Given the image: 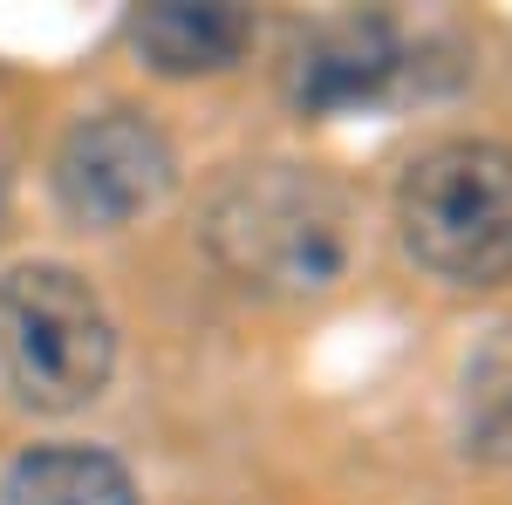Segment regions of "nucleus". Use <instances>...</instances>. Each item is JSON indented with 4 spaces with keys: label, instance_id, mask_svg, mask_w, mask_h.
<instances>
[{
    "label": "nucleus",
    "instance_id": "1a4fd4ad",
    "mask_svg": "<svg viewBox=\"0 0 512 505\" xmlns=\"http://www.w3.org/2000/svg\"><path fill=\"white\" fill-rule=\"evenodd\" d=\"M0 212H7V171H0Z\"/></svg>",
    "mask_w": 512,
    "mask_h": 505
},
{
    "label": "nucleus",
    "instance_id": "f257e3e1",
    "mask_svg": "<svg viewBox=\"0 0 512 505\" xmlns=\"http://www.w3.org/2000/svg\"><path fill=\"white\" fill-rule=\"evenodd\" d=\"M205 246L274 294H315L349 267V205L301 164H246L205 212Z\"/></svg>",
    "mask_w": 512,
    "mask_h": 505
},
{
    "label": "nucleus",
    "instance_id": "6e6552de",
    "mask_svg": "<svg viewBox=\"0 0 512 505\" xmlns=\"http://www.w3.org/2000/svg\"><path fill=\"white\" fill-rule=\"evenodd\" d=\"M465 451L512 465V328H499L465 369Z\"/></svg>",
    "mask_w": 512,
    "mask_h": 505
},
{
    "label": "nucleus",
    "instance_id": "20e7f679",
    "mask_svg": "<svg viewBox=\"0 0 512 505\" xmlns=\"http://www.w3.org/2000/svg\"><path fill=\"white\" fill-rule=\"evenodd\" d=\"M171 144L151 117L137 110H96L82 117L62 151H55V198L76 212L82 226H123L151 212L171 192Z\"/></svg>",
    "mask_w": 512,
    "mask_h": 505
},
{
    "label": "nucleus",
    "instance_id": "423d86ee",
    "mask_svg": "<svg viewBox=\"0 0 512 505\" xmlns=\"http://www.w3.org/2000/svg\"><path fill=\"white\" fill-rule=\"evenodd\" d=\"M130 41L158 76H219L253 48V14L233 0H158L130 21Z\"/></svg>",
    "mask_w": 512,
    "mask_h": 505
},
{
    "label": "nucleus",
    "instance_id": "f03ea898",
    "mask_svg": "<svg viewBox=\"0 0 512 505\" xmlns=\"http://www.w3.org/2000/svg\"><path fill=\"white\" fill-rule=\"evenodd\" d=\"M410 260L444 287L512 280V151L485 137L431 144L396 185Z\"/></svg>",
    "mask_w": 512,
    "mask_h": 505
},
{
    "label": "nucleus",
    "instance_id": "7ed1b4c3",
    "mask_svg": "<svg viewBox=\"0 0 512 505\" xmlns=\"http://www.w3.org/2000/svg\"><path fill=\"white\" fill-rule=\"evenodd\" d=\"M117 328L76 267H14L0 280V376L35 410H82L110 383Z\"/></svg>",
    "mask_w": 512,
    "mask_h": 505
},
{
    "label": "nucleus",
    "instance_id": "39448f33",
    "mask_svg": "<svg viewBox=\"0 0 512 505\" xmlns=\"http://www.w3.org/2000/svg\"><path fill=\"white\" fill-rule=\"evenodd\" d=\"M396 28L383 14H355V21H335L321 35L301 41L294 55V96L301 110H355V103H376L396 82Z\"/></svg>",
    "mask_w": 512,
    "mask_h": 505
},
{
    "label": "nucleus",
    "instance_id": "0eeeda50",
    "mask_svg": "<svg viewBox=\"0 0 512 505\" xmlns=\"http://www.w3.org/2000/svg\"><path fill=\"white\" fill-rule=\"evenodd\" d=\"M0 505H137L130 471L89 444H35L0 478Z\"/></svg>",
    "mask_w": 512,
    "mask_h": 505
}]
</instances>
